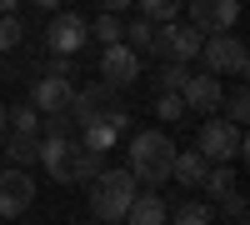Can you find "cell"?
Wrapping results in <instances>:
<instances>
[{"instance_id":"cell-1","label":"cell","mask_w":250,"mask_h":225,"mask_svg":"<svg viewBox=\"0 0 250 225\" xmlns=\"http://www.w3.org/2000/svg\"><path fill=\"white\" fill-rule=\"evenodd\" d=\"M175 140L165 135V130H140V135H130V170L135 175V185H145V190H155V185H165L170 180V165H175Z\"/></svg>"},{"instance_id":"cell-2","label":"cell","mask_w":250,"mask_h":225,"mask_svg":"<svg viewBox=\"0 0 250 225\" xmlns=\"http://www.w3.org/2000/svg\"><path fill=\"white\" fill-rule=\"evenodd\" d=\"M90 195V210H95V220L100 225H115V220H125V210H130V200L140 195V185H135V175L130 170H100L90 185H85Z\"/></svg>"},{"instance_id":"cell-3","label":"cell","mask_w":250,"mask_h":225,"mask_svg":"<svg viewBox=\"0 0 250 225\" xmlns=\"http://www.w3.org/2000/svg\"><path fill=\"white\" fill-rule=\"evenodd\" d=\"M195 150L210 160V165H230V160L245 155V130L230 125V120H220V115H210L200 125V135H195Z\"/></svg>"},{"instance_id":"cell-4","label":"cell","mask_w":250,"mask_h":225,"mask_svg":"<svg viewBox=\"0 0 250 225\" xmlns=\"http://www.w3.org/2000/svg\"><path fill=\"white\" fill-rule=\"evenodd\" d=\"M205 75H245L250 70V50H245V40L230 35V30H220V35H205Z\"/></svg>"},{"instance_id":"cell-5","label":"cell","mask_w":250,"mask_h":225,"mask_svg":"<svg viewBox=\"0 0 250 225\" xmlns=\"http://www.w3.org/2000/svg\"><path fill=\"white\" fill-rule=\"evenodd\" d=\"M200 45H205V35L185 20V25H175V20H165V25H155V40H150V50L145 55H160V60H195L200 55Z\"/></svg>"},{"instance_id":"cell-6","label":"cell","mask_w":250,"mask_h":225,"mask_svg":"<svg viewBox=\"0 0 250 225\" xmlns=\"http://www.w3.org/2000/svg\"><path fill=\"white\" fill-rule=\"evenodd\" d=\"M85 40H90V20L85 15H75V10H50V25H45V45L55 55H75V50H85Z\"/></svg>"},{"instance_id":"cell-7","label":"cell","mask_w":250,"mask_h":225,"mask_svg":"<svg viewBox=\"0 0 250 225\" xmlns=\"http://www.w3.org/2000/svg\"><path fill=\"white\" fill-rule=\"evenodd\" d=\"M140 75H145V70H140V55L125 45V40H120V45H105V55H100V75H95V80H105L110 90H125V85H135Z\"/></svg>"},{"instance_id":"cell-8","label":"cell","mask_w":250,"mask_h":225,"mask_svg":"<svg viewBox=\"0 0 250 225\" xmlns=\"http://www.w3.org/2000/svg\"><path fill=\"white\" fill-rule=\"evenodd\" d=\"M235 20H240V0H190V25L200 35L235 30Z\"/></svg>"},{"instance_id":"cell-9","label":"cell","mask_w":250,"mask_h":225,"mask_svg":"<svg viewBox=\"0 0 250 225\" xmlns=\"http://www.w3.org/2000/svg\"><path fill=\"white\" fill-rule=\"evenodd\" d=\"M30 200H35V180L30 170H0V220H10L20 210H30Z\"/></svg>"},{"instance_id":"cell-10","label":"cell","mask_w":250,"mask_h":225,"mask_svg":"<svg viewBox=\"0 0 250 225\" xmlns=\"http://www.w3.org/2000/svg\"><path fill=\"white\" fill-rule=\"evenodd\" d=\"M180 100H185V110H190V115H220V100H225L220 75H190V80L180 85Z\"/></svg>"},{"instance_id":"cell-11","label":"cell","mask_w":250,"mask_h":225,"mask_svg":"<svg viewBox=\"0 0 250 225\" xmlns=\"http://www.w3.org/2000/svg\"><path fill=\"white\" fill-rule=\"evenodd\" d=\"M70 150H75L70 135H40V165L60 185H70Z\"/></svg>"},{"instance_id":"cell-12","label":"cell","mask_w":250,"mask_h":225,"mask_svg":"<svg viewBox=\"0 0 250 225\" xmlns=\"http://www.w3.org/2000/svg\"><path fill=\"white\" fill-rule=\"evenodd\" d=\"M165 220H170V205H165V195H155V190L135 195L130 210H125V225H165Z\"/></svg>"},{"instance_id":"cell-13","label":"cell","mask_w":250,"mask_h":225,"mask_svg":"<svg viewBox=\"0 0 250 225\" xmlns=\"http://www.w3.org/2000/svg\"><path fill=\"white\" fill-rule=\"evenodd\" d=\"M80 140H75V145H85V150H95V155H105L110 145H115V140H120V130L110 125V120H100V115H90V120H80Z\"/></svg>"},{"instance_id":"cell-14","label":"cell","mask_w":250,"mask_h":225,"mask_svg":"<svg viewBox=\"0 0 250 225\" xmlns=\"http://www.w3.org/2000/svg\"><path fill=\"white\" fill-rule=\"evenodd\" d=\"M205 170H210V160H205L200 150H175V165H170V180H180L185 190H200Z\"/></svg>"},{"instance_id":"cell-15","label":"cell","mask_w":250,"mask_h":225,"mask_svg":"<svg viewBox=\"0 0 250 225\" xmlns=\"http://www.w3.org/2000/svg\"><path fill=\"white\" fill-rule=\"evenodd\" d=\"M0 145H5V155H10L15 170L40 165V135H10V140H0Z\"/></svg>"},{"instance_id":"cell-16","label":"cell","mask_w":250,"mask_h":225,"mask_svg":"<svg viewBox=\"0 0 250 225\" xmlns=\"http://www.w3.org/2000/svg\"><path fill=\"white\" fill-rule=\"evenodd\" d=\"M150 80H155V95H180V85L190 80V70H185L180 60H160V65L150 70Z\"/></svg>"},{"instance_id":"cell-17","label":"cell","mask_w":250,"mask_h":225,"mask_svg":"<svg viewBox=\"0 0 250 225\" xmlns=\"http://www.w3.org/2000/svg\"><path fill=\"white\" fill-rule=\"evenodd\" d=\"M100 170H105V165H100V155H95V150H85V145H75V150H70V185H90Z\"/></svg>"},{"instance_id":"cell-18","label":"cell","mask_w":250,"mask_h":225,"mask_svg":"<svg viewBox=\"0 0 250 225\" xmlns=\"http://www.w3.org/2000/svg\"><path fill=\"white\" fill-rule=\"evenodd\" d=\"M170 225H215V210L205 200H185V205L170 210Z\"/></svg>"},{"instance_id":"cell-19","label":"cell","mask_w":250,"mask_h":225,"mask_svg":"<svg viewBox=\"0 0 250 225\" xmlns=\"http://www.w3.org/2000/svg\"><path fill=\"white\" fill-rule=\"evenodd\" d=\"M200 190L215 195V200H225V195L235 190V170H230V165H210V170H205V180H200Z\"/></svg>"},{"instance_id":"cell-20","label":"cell","mask_w":250,"mask_h":225,"mask_svg":"<svg viewBox=\"0 0 250 225\" xmlns=\"http://www.w3.org/2000/svg\"><path fill=\"white\" fill-rule=\"evenodd\" d=\"M220 105H225V115H220V120H230V125H240V130H245V120H250V90H245V85H235L230 95L220 100Z\"/></svg>"},{"instance_id":"cell-21","label":"cell","mask_w":250,"mask_h":225,"mask_svg":"<svg viewBox=\"0 0 250 225\" xmlns=\"http://www.w3.org/2000/svg\"><path fill=\"white\" fill-rule=\"evenodd\" d=\"M120 40H125V45H130L135 55H145V50H150V40H155V25H150L145 15H135L130 25H125V35H120Z\"/></svg>"},{"instance_id":"cell-22","label":"cell","mask_w":250,"mask_h":225,"mask_svg":"<svg viewBox=\"0 0 250 225\" xmlns=\"http://www.w3.org/2000/svg\"><path fill=\"white\" fill-rule=\"evenodd\" d=\"M90 35L100 40V45H120V35H125V20H120V15H105V10H100V15L90 20Z\"/></svg>"},{"instance_id":"cell-23","label":"cell","mask_w":250,"mask_h":225,"mask_svg":"<svg viewBox=\"0 0 250 225\" xmlns=\"http://www.w3.org/2000/svg\"><path fill=\"white\" fill-rule=\"evenodd\" d=\"M5 125L15 135H40V110L35 105H15V110H5Z\"/></svg>"},{"instance_id":"cell-24","label":"cell","mask_w":250,"mask_h":225,"mask_svg":"<svg viewBox=\"0 0 250 225\" xmlns=\"http://www.w3.org/2000/svg\"><path fill=\"white\" fill-rule=\"evenodd\" d=\"M140 15L150 20V25H165V20H175L180 15V0H135Z\"/></svg>"},{"instance_id":"cell-25","label":"cell","mask_w":250,"mask_h":225,"mask_svg":"<svg viewBox=\"0 0 250 225\" xmlns=\"http://www.w3.org/2000/svg\"><path fill=\"white\" fill-rule=\"evenodd\" d=\"M20 40H25V20L20 15H0V55H10Z\"/></svg>"},{"instance_id":"cell-26","label":"cell","mask_w":250,"mask_h":225,"mask_svg":"<svg viewBox=\"0 0 250 225\" xmlns=\"http://www.w3.org/2000/svg\"><path fill=\"white\" fill-rule=\"evenodd\" d=\"M155 115L165 120V125H175V120H185L190 110H185V100H180V95H155Z\"/></svg>"},{"instance_id":"cell-27","label":"cell","mask_w":250,"mask_h":225,"mask_svg":"<svg viewBox=\"0 0 250 225\" xmlns=\"http://www.w3.org/2000/svg\"><path fill=\"white\" fill-rule=\"evenodd\" d=\"M220 205H225V215H230V220H245V195H240V190H230Z\"/></svg>"},{"instance_id":"cell-28","label":"cell","mask_w":250,"mask_h":225,"mask_svg":"<svg viewBox=\"0 0 250 225\" xmlns=\"http://www.w3.org/2000/svg\"><path fill=\"white\" fill-rule=\"evenodd\" d=\"M135 5V0H100V10H105V15H120V10H130Z\"/></svg>"},{"instance_id":"cell-29","label":"cell","mask_w":250,"mask_h":225,"mask_svg":"<svg viewBox=\"0 0 250 225\" xmlns=\"http://www.w3.org/2000/svg\"><path fill=\"white\" fill-rule=\"evenodd\" d=\"M20 10V0H0V15H15Z\"/></svg>"},{"instance_id":"cell-30","label":"cell","mask_w":250,"mask_h":225,"mask_svg":"<svg viewBox=\"0 0 250 225\" xmlns=\"http://www.w3.org/2000/svg\"><path fill=\"white\" fill-rule=\"evenodd\" d=\"M5 110H10V105H0V140L10 135V125H5Z\"/></svg>"},{"instance_id":"cell-31","label":"cell","mask_w":250,"mask_h":225,"mask_svg":"<svg viewBox=\"0 0 250 225\" xmlns=\"http://www.w3.org/2000/svg\"><path fill=\"white\" fill-rule=\"evenodd\" d=\"M35 5H40V10H60V0H35Z\"/></svg>"},{"instance_id":"cell-32","label":"cell","mask_w":250,"mask_h":225,"mask_svg":"<svg viewBox=\"0 0 250 225\" xmlns=\"http://www.w3.org/2000/svg\"><path fill=\"white\" fill-rule=\"evenodd\" d=\"M0 80H5V55H0Z\"/></svg>"},{"instance_id":"cell-33","label":"cell","mask_w":250,"mask_h":225,"mask_svg":"<svg viewBox=\"0 0 250 225\" xmlns=\"http://www.w3.org/2000/svg\"><path fill=\"white\" fill-rule=\"evenodd\" d=\"M90 225H100V220H90Z\"/></svg>"},{"instance_id":"cell-34","label":"cell","mask_w":250,"mask_h":225,"mask_svg":"<svg viewBox=\"0 0 250 225\" xmlns=\"http://www.w3.org/2000/svg\"><path fill=\"white\" fill-rule=\"evenodd\" d=\"M0 225H5V220H0Z\"/></svg>"}]
</instances>
